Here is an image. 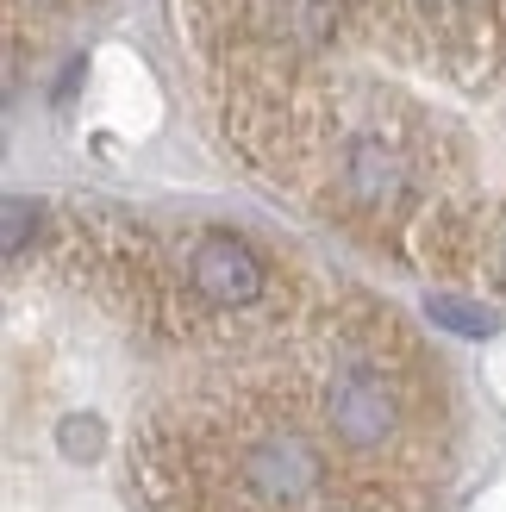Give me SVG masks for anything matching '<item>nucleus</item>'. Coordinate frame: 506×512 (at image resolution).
Listing matches in <instances>:
<instances>
[{
  "label": "nucleus",
  "mask_w": 506,
  "mask_h": 512,
  "mask_svg": "<svg viewBox=\"0 0 506 512\" xmlns=\"http://www.w3.org/2000/svg\"><path fill=\"white\" fill-rule=\"evenodd\" d=\"M225 481L232 494L263 506V512H307L332 469H325V450L288 419H257L244 425L238 438H225Z\"/></svg>",
  "instance_id": "f257e3e1"
},
{
  "label": "nucleus",
  "mask_w": 506,
  "mask_h": 512,
  "mask_svg": "<svg viewBox=\"0 0 506 512\" xmlns=\"http://www.w3.org/2000/svg\"><path fill=\"white\" fill-rule=\"evenodd\" d=\"M319 419L332 431V444L350 456H382L407 438V388L400 375L382 363L375 350H344L332 369H325V388H319Z\"/></svg>",
  "instance_id": "f03ea898"
},
{
  "label": "nucleus",
  "mask_w": 506,
  "mask_h": 512,
  "mask_svg": "<svg viewBox=\"0 0 506 512\" xmlns=\"http://www.w3.org/2000/svg\"><path fill=\"white\" fill-rule=\"evenodd\" d=\"M175 281L200 313H250L275 294V263L250 244L244 232L225 225H200L175 250Z\"/></svg>",
  "instance_id": "7ed1b4c3"
},
{
  "label": "nucleus",
  "mask_w": 506,
  "mask_h": 512,
  "mask_svg": "<svg viewBox=\"0 0 506 512\" xmlns=\"http://www.w3.org/2000/svg\"><path fill=\"white\" fill-rule=\"evenodd\" d=\"M425 319L444 325V331H457V338H488V331H494V313H488V306L457 300V294H432V300H425Z\"/></svg>",
  "instance_id": "20e7f679"
},
{
  "label": "nucleus",
  "mask_w": 506,
  "mask_h": 512,
  "mask_svg": "<svg viewBox=\"0 0 506 512\" xmlns=\"http://www.w3.org/2000/svg\"><path fill=\"white\" fill-rule=\"evenodd\" d=\"M38 207H32V200H7V263H19V256H25V238H38Z\"/></svg>",
  "instance_id": "39448f33"
},
{
  "label": "nucleus",
  "mask_w": 506,
  "mask_h": 512,
  "mask_svg": "<svg viewBox=\"0 0 506 512\" xmlns=\"http://www.w3.org/2000/svg\"><path fill=\"white\" fill-rule=\"evenodd\" d=\"M100 450V419H63V456H88Z\"/></svg>",
  "instance_id": "423d86ee"
}]
</instances>
